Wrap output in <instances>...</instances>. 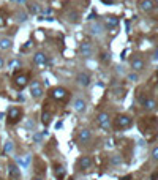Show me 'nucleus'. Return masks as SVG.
Listing matches in <instances>:
<instances>
[{
  "instance_id": "2",
  "label": "nucleus",
  "mask_w": 158,
  "mask_h": 180,
  "mask_svg": "<svg viewBox=\"0 0 158 180\" xmlns=\"http://www.w3.org/2000/svg\"><path fill=\"white\" fill-rule=\"evenodd\" d=\"M30 93H32L33 98H40L43 95V85H41L40 81H33L30 84Z\"/></svg>"
},
{
  "instance_id": "35",
  "label": "nucleus",
  "mask_w": 158,
  "mask_h": 180,
  "mask_svg": "<svg viewBox=\"0 0 158 180\" xmlns=\"http://www.w3.org/2000/svg\"><path fill=\"white\" fill-rule=\"evenodd\" d=\"M153 179H155V180H158V175H155V177H153Z\"/></svg>"
},
{
  "instance_id": "18",
  "label": "nucleus",
  "mask_w": 158,
  "mask_h": 180,
  "mask_svg": "<svg viewBox=\"0 0 158 180\" xmlns=\"http://www.w3.org/2000/svg\"><path fill=\"white\" fill-rule=\"evenodd\" d=\"M11 48V41L8 38H3V40H0V49H10Z\"/></svg>"
},
{
  "instance_id": "6",
  "label": "nucleus",
  "mask_w": 158,
  "mask_h": 180,
  "mask_svg": "<svg viewBox=\"0 0 158 180\" xmlns=\"http://www.w3.org/2000/svg\"><path fill=\"white\" fill-rule=\"evenodd\" d=\"M27 81H29L27 74H16V76H14V85H16L18 89L25 87V85H27Z\"/></svg>"
},
{
  "instance_id": "5",
  "label": "nucleus",
  "mask_w": 158,
  "mask_h": 180,
  "mask_svg": "<svg viewBox=\"0 0 158 180\" xmlns=\"http://www.w3.org/2000/svg\"><path fill=\"white\" fill-rule=\"evenodd\" d=\"M92 44L90 43H87V41H84V43H81V46H79V52H81V56H84V57H90L92 56Z\"/></svg>"
},
{
  "instance_id": "14",
  "label": "nucleus",
  "mask_w": 158,
  "mask_h": 180,
  "mask_svg": "<svg viewBox=\"0 0 158 180\" xmlns=\"http://www.w3.org/2000/svg\"><path fill=\"white\" fill-rule=\"evenodd\" d=\"M105 24L107 29H114V27H117L119 24V18H115V16H106L105 18Z\"/></svg>"
},
{
  "instance_id": "1",
  "label": "nucleus",
  "mask_w": 158,
  "mask_h": 180,
  "mask_svg": "<svg viewBox=\"0 0 158 180\" xmlns=\"http://www.w3.org/2000/svg\"><path fill=\"white\" fill-rule=\"evenodd\" d=\"M49 95H51V98L57 100V101H67L68 96H70V92L63 87H54V89H51Z\"/></svg>"
},
{
  "instance_id": "30",
  "label": "nucleus",
  "mask_w": 158,
  "mask_h": 180,
  "mask_svg": "<svg viewBox=\"0 0 158 180\" xmlns=\"http://www.w3.org/2000/svg\"><path fill=\"white\" fill-rule=\"evenodd\" d=\"M25 19V14H22V13H19V18H18V21L21 22V21H24Z\"/></svg>"
},
{
  "instance_id": "3",
  "label": "nucleus",
  "mask_w": 158,
  "mask_h": 180,
  "mask_svg": "<svg viewBox=\"0 0 158 180\" xmlns=\"http://www.w3.org/2000/svg\"><path fill=\"white\" fill-rule=\"evenodd\" d=\"M131 125V119L128 115H119L115 119V128H128Z\"/></svg>"
},
{
  "instance_id": "23",
  "label": "nucleus",
  "mask_w": 158,
  "mask_h": 180,
  "mask_svg": "<svg viewBox=\"0 0 158 180\" xmlns=\"http://www.w3.org/2000/svg\"><path fill=\"white\" fill-rule=\"evenodd\" d=\"M100 29H101V27H100L98 24H95V25H92V27H90V32H92V33H95V35H98V33H100Z\"/></svg>"
},
{
  "instance_id": "19",
  "label": "nucleus",
  "mask_w": 158,
  "mask_h": 180,
  "mask_svg": "<svg viewBox=\"0 0 158 180\" xmlns=\"http://www.w3.org/2000/svg\"><path fill=\"white\" fill-rule=\"evenodd\" d=\"M41 122H43L44 125H49V122H51V112L44 111L43 115H41Z\"/></svg>"
},
{
  "instance_id": "20",
  "label": "nucleus",
  "mask_w": 158,
  "mask_h": 180,
  "mask_svg": "<svg viewBox=\"0 0 158 180\" xmlns=\"http://www.w3.org/2000/svg\"><path fill=\"white\" fill-rule=\"evenodd\" d=\"M10 174H11V177H19V171H18V167L11 164V166H10Z\"/></svg>"
},
{
  "instance_id": "26",
  "label": "nucleus",
  "mask_w": 158,
  "mask_h": 180,
  "mask_svg": "<svg viewBox=\"0 0 158 180\" xmlns=\"http://www.w3.org/2000/svg\"><path fill=\"white\" fill-rule=\"evenodd\" d=\"M30 160H32V158H30V155H27V158H22V160H21V163L25 166V164H29V163H30Z\"/></svg>"
},
{
  "instance_id": "4",
  "label": "nucleus",
  "mask_w": 158,
  "mask_h": 180,
  "mask_svg": "<svg viewBox=\"0 0 158 180\" xmlns=\"http://www.w3.org/2000/svg\"><path fill=\"white\" fill-rule=\"evenodd\" d=\"M21 115H22V112H21V109H19V108H11L10 111H8V120H10V123L19 122Z\"/></svg>"
},
{
  "instance_id": "7",
  "label": "nucleus",
  "mask_w": 158,
  "mask_h": 180,
  "mask_svg": "<svg viewBox=\"0 0 158 180\" xmlns=\"http://www.w3.org/2000/svg\"><path fill=\"white\" fill-rule=\"evenodd\" d=\"M76 81H78L79 85L86 87V85L90 84V76H88L87 73H78V74H76Z\"/></svg>"
},
{
  "instance_id": "31",
  "label": "nucleus",
  "mask_w": 158,
  "mask_h": 180,
  "mask_svg": "<svg viewBox=\"0 0 158 180\" xmlns=\"http://www.w3.org/2000/svg\"><path fill=\"white\" fill-rule=\"evenodd\" d=\"M128 77H130V79H131V81H136V79H138V77H136V74H130Z\"/></svg>"
},
{
  "instance_id": "15",
  "label": "nucleus",
  "mask_w": 158,
  "mask_h": 180,
  "mask_svg": "<svg viewBox=\"0 0 158 180\" xmlns=\"http://www.w3.org/2000/svg\"><path fill=\"white\" fill-rule=\"evenodd\" d=\"M131 68L133 70H142L144 68V60H141V58H133V62H131Z\"/></svg>"
},
{
  "instance_id": "11",
  "label": "nucleus",
  "mask_w": 158,
  "mask_h": 180,
  "mask_svg": "<svg viewBox=\"0 0 158 180\" xmlns=\"http://www.w3.org/2000/svg\"><path fill=\"white\" fill-rule=\"evenodd\" d=\"M90 138H92V134L88 130H82V131H79V134H78V141L81 144H87L88 141H90Z\"/></svg>"
},
{
  "instance_id": "29",
  "label": "nucleus",
  "mask_w": 158,
  "mask_h": 180,
  "mask_svg": "<svg viewBox=\"0 0 158 180\" xmlns=\"http://www.w3.org/2000/svg\"><path fill=\"white\" fill-rule=\"evenodd\" d=\"M11 148H13V146H11V142H6V144H5V152H10Z\"/></svg>"
},
{
  "instance_id": "17",
  "label": "nucleus",
  "mask_w": 158,
  "mask_h": 180,
  "mask_svg": "<svg viewBox=\"0 0 158 180\" xmlns=\"http://www.w3.org/2000/svg\"><path fill=\"white\" fill-rule=\"evenodd\" d=\"M27 8H29L30 13H38V11H40V8H38V5L35 2H29L27 3Z\"/></svg>"
},
{
  "instance_id": "34",
  "label": "nucleus",
  "mask_w": 158,
  "mask_h": 180,
  "mask_svg": "<svg viewBox=\"0 0 158 180\" xmlns=\"http://www.w3.org/2000/svg\"><path fill=\"white\" fill-rule=\"evenodd\" d=\"M3 66V60H2V57H0V68Z\"/></svg>"
},
{
  "instance_id": "9",
  "label": "nucleus",
  "mask_w": 158,
  "mask_h": 180,
  "mask_svg": "<svg viewBox=\"0 0 158 180\" xmlns=\"http://www.w3.org/2000/svg\"><path fill=\"white\" fill-rule=\"evenodd\" d=\"M46 62H48V58H46V54L44 52H37L35 57H33V63L38 65V66L46 65Z\"/></svg>"
},
{
  "instance_id": "22",
  "label": "nucleus",
  "mask_w": 158,
  "mask_h": 180,
  "mask_svg": "<svg viewBox=\"0 0 158 180\" xmlns=\"http://www.w3.org/2000/svg\"><path fill=\"white\" fill-rule=\"evenodd\" d=\"M19 66H21V62H19V60H13V62H10V68L18 70Z\"/></svg>"
},
{
  "instance_id": "12",
  "label": "nucleus",
  "mask_w": 158,
  "mask_h": 180,
  "mask_svg": "<svg viewBox=\"0 0 158 180\" xmlns=\"http://www.w3.org/2000/svg\"><path fill=\"white\" fill-rule=\"evenodd\" d=\"M98 123L101 125L103 128H109V125H111V120H109V115L106 114V112H103V114H100L98 115Z\"/></svg>"
},
{
  "instance_id": "27",
  "label": "nucleus",
  "mask_w": 158,
  "mask_h": 180,
  "mask_svg": "<svg viewBox=\"0 0 158 180\" xmlns=\"http://www.w3.org/2000/svg\"><path fill=\"white\" fill-rule=\"evenodd\" d=\"M152 156H153V158H155L157 161H158V147H155V148L152 150Z\"/></svg>"
},
{
  "instance_id": "21",
  "label": "nucleus",
  "mask_w": 158,
  "mask_h": 180,
  "mask_svg": "<svg viewBox=\"0 0 158 180\" xmlns=\"http://www.w3.org/2000/svg\"><path fill=\"white\" fill-rule=\"evenodd\" d=\"M55 174H57V177H59V180H62V179H63V174H65V169L62 166H59L55 169Z\"/></svg>"
},
{
  "instance_id": "36",
  "label": "nucleus",
  "mask_w": 158,
  "mask_h": 180,
  "mask_svg": "<svg viewBox=\"0 0 158 180\" xmlns=\"http://www.w3.org/2000/svg\"><path fill=\"white\" fill-rule=\"evenodd\" d=\"M35 180H41V179H35Z\"/></svg>"
},
{
  "instance_id": "25",
  "label": "nucleus",
  "mask_w": 158,
  "mask_h": 180,
  "mask_svg": "<svg viewBox=\"0 0 158 180\" xmlns=\"http://www.w3.org/2000/svg\"><path fill=\"white\" fill-rule=\"evenodd\" d=\"M78 19H79V14H76V13H71L70 14V21L74 22V21H78Z\"/></svg>"
},
{
  "instance_id": "13",
  "label": "nucleus",
  "mask_w": 158,
  "mask_h": 180,
  "mask_svg": "<svg viewBox=\"0 0 158 180\" xmlns=\"http://www.w3.org/2000/svg\"><path fill=\"white\" fill-rule=\"evenodd\" d=\"M139 101L142 103V106H144L145 109H149V111H152V109H155V101L150 100V98H144V96H139Z\"/></svg>"
},
{
  "instance_id": "8",
  "label": "nucleus",
  "mask_w": 158,
  "mask_h": 180,
  "mask_svg": "<svg viewBox=\"0 0 158 180\" xmlns=\"http://www.w3.org/2000/svg\"><path fill=\"white\" fill-rule=\"evenodd\" d=\"M139 8L142 11H145V13H149V11H152L153 8H155V2H153V0H141Z\"/></svg>"
},
{
  "instance_id": "16",
  "label": "nucleus",
  "mask_w": 158,
  "mask_h": 180,
  "mask_svg": "<svg viewBox=\"0 0 158 180\" xmlns=\"http://www.w3.org/2000/svg\"><path fill=\"white\" fill-rule=\"evenodd\" d=\"M73 104H74V109H76V111H78V112H82L84 111V109H86V101H84V100H74V103H73Z\"/></svg>"
},
{
  "instance_id": "10",
  "label": "nucleus",
  "mask_w": 158,
  "mask_h": 180,
  "mask_svg": "<svg viewBox=\"0 0 158 180\" xmlns=\"http://www.w3.org/2000/svg\"><path fill=\"white\" fill-rule=\"evenodd\" d=\"M90 164H92V160L88 158V156H82V158H79V161H78V166H79L81 171H87L88 167H90Z\"/></svg>"
},
{
  "instance_id": "24",
  "label": "nucleus",
  "mask_w": 158,
  "mask_h": 180,
  "mask_svg": "<svg viewBox=\"0 0 158 180\" xmlns=\"http://www.w3.org/2000/svg\"><path fill=\"white\" fill-rule=\"evenodd\" d=\"M5 21H6V18H5V11H0V27L5 25Z\"/></svg>"
},
{
  "instance_id": "32",
  "label": "nucleus",
  "mask_w": 158,
  "mask_h": 180,
  "mask_svg": "<svg viewBox=\"0 0 158 180\" xmlns=\"http://www.w3.org/2000/svg\"><path fill=\"white\" fill-rule=\"evenodd\" d=\"M112 163H115V164H119V163H120V160H119V158H112Z\"/></svg>"
},
{
  "instance_id": "33",
  "label": "nucleus",
  "mask_w": 158,
  "mask_h": 180,
  "mask_svg": "<svg viewBox=\"0 0 158 180\" xmlns=\"http://www.w3.org/2000/svg\"><path fill=\"white\" fill-rule=\"evenodd\" d=\"M130 179H131V177H130V175H126V177H123L122 180H130Z\"/></svg>"
},
{
  "instance_id": "28",
  "label": "nucleus",
  "mask_w": 158,
  "mask_h": 180,
  "mask_svg": "<svg viewBox=\"0 0 158 180\" xmlns=\"http://www.w3.org/2000/svg\"><path fill=\"white\" fill-rule=\"evenodd\" d=\"M100 58H101V62H107V60H109V56H107V54H101V57H100Z\"/></svg>"
}]
</instances>
